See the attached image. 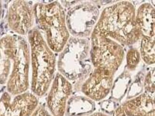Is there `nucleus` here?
I'll return each instance as SVG.
<instances>
[{"instance_id":"1","label":"nucleus","mask_w":155,"mask_h":116,"mask_svg":"<svg viewBox=\"0 0 155 116\" xmlns=\"http://www.w3.org/2000/svg\"><path fill=\"white\" fill-rule=\"evenodd\" d=\"M135 9L127 2L107 7L103 11L93 34L130 44L142 36L136 22Z\"/></svg>"},{"instance_id":"2","label":"nucleus","mask_w":155,"mask_h":116,"mask_svg":"<svg viewBox=\"0 0 155 116\" xmlns=\"http://www.w3.org/2000/svg\"><path fill=\"white\" fill-rule=\"evenodd\" d=\"M32 68L31 90L33 94L42 97L52 83L55 72V56L40 31L33 28L28 34Z\"/></svg>"},{"instance_id":"3","label":"nucleus","mask_w":155,"mask_h":116,"mask_svg":"<svg viewBox=\"0 0 155 116\" xmlns=\"http://www.w3.org/2000/svg\"><path fill=\"white\" fill-rule=\"evenodd\" d=\"M33 7L35 21L45 33L47 44L52 51L61 52L69 38L62 5L55 1L49 4L37 2Z\"/></svg>"},{"instance_id":"4","label":"nucleus","mask_w":155,"mask_h":116,"mask_svg":"<svg viewBox=\"0 0 155 116\" xmlns=\"http://www.w3.org/2000/svg\"><path fill=\"white\" fill-rule=\"evenodd\" d=\"M92 60L96 69L114 75L121 64L122 47L109 38L93 34Z\"/></svg>"},{"instance_id":"5","label":"nucleus","mask_w":155,"mask_h":116,"mask_svg":"<svg viewBox=\"0 0 155 116\" xmlns=\"http://www.w3.org/2000/svg\"><path fill=\"white\" fill-rule=\"evenodd\" d=\"M30 60L29 45L24 38L19 36L13 68L7 84V90L13 95L23 93L29 88Z\"/></svg>"},{"instance_id":"6","label":"nucleus","mask_w":155,"mask_h":116,"mask_svg":"<svg viewBox=\"0 0 155 116\" xmlns=\"http://www.w3.org/2000/svg\"><path fill=\"white\" fill-rule=\"evenodd\" d=\"M36 95L29 92L18 94L12 101L7 92L0 98V116H31L38 106Z\"/></svg>"},{"instance_id":"7","label":"nucleus","mask_w":155,"mask_h":116,"mask_svg":"<svg viewBox=\"0 0 155 116\" xmlns=\"http://www.w3.org/2000/svg\"><path fill=\"white\" fill-rule=\"evenodd\" d=\"M72 91L71 83L61 74H57L47 98V107L52 116H64Z\"/></svg>"},{"instance_id":"8","label":"nucleus","mask_w":155,"mask_h":116,"mask_svg":"<svg viewBox=\"0 0 155 116\" xmlns=\"http://www.w3.org/2000/svg\"><path fill=\"white\" fill-rule=\"evenodd\" d=\"M11 11L8 21L12 28L20 34H28L33 29L35 20L33 6L24 1L15 2Z\"/></svg>"},{"instance_id":"9","label":"nucleus","mask_w":155,"mask_h":116,"mask_svg":"<svg viewBox=\"0 0 155 116\" xmlns=\"http://www.w3.org/2000/svg\"><path fill=\"white\" fill-rule=\"evenodd\" d=\"M113 75L94 69L82 86L81 91L87 97L94 101H100L108 95L112 86Z\"/></svg>"},{"instance_id":"10","label":"nucleus","mask_w":155,"mask_h":116,"mask_svg":"<svg viewBox=\"0 0 155 116\" xmlns=\"http://www.w3.org/2000/svg\"><path fill=\"white\" fill-rule=\"evenodd\" d=\"M154 93H144L122 105L127 116H155Z\"/></svg>"},{"instance_id":"11","label":"nucleus","mask_w":155,"mask_h":116,"mask_svg":"<svg viewBox=\"0 0 155 116\" xmlns=\"http://www.w3.org/2000/svg\"><path fill=\"white\" fill-rule=\"evenodd\" d=\"M135 19L143 37H155V10L150 4H143L138 8Z\"/></svg>"},{"instance_id":"12","label":"nucleus","mask_w":155,"mask_h":116,"mask_svg":"<svg viewBox=\"0 0 155 116\" xmlns=\"http://www.w3.org/2000/svg\"><path fill=\"white\" fill-rule=\"evenodd\" d=\"M141 54L142 58L147 64H152L155 63V37H143Z\"/></svg>"},{"instance_id":"13","label":"nucleus","mask_w":155,"mask_h":116,"mask_svg":"<svg viewBox=\"0 0 155 116\" xmlns=\"http://www.w3.org/2000/svg\"><path fill=\"white\" fill-rule=\"evenodd\" d=\"M140 54L135 50H129L127 55V65L128 69H134L140 61Z\"/></svg>"},{"instance_id":"14","label":"nucleus","mask_w":155,"mask_h":116,"mask_svg":"<svg viewBox=\"0 0 155 116\" xmlns=\"http://www.w3.org/2000/svg\"><path fill=\"white\" fill-rule=\"evenodd\" d=\"M145 89L147 92L154 93L155 92V70H151L145 79Z\"/></svg>"},{"instance_id":"15","label":"nucleus","mask_w":155,"mask_h":116,"mask_svg":"<svg viewBox=\"0 0 155 116\" xmlns=\"http://www.w3.org/2000/svg\"><path fill=\"white\" fill-rule=\"evenodd\" d=\"M31 116H53L42 106H37Z\"/></svg>"},{"instance_id":"16","label":"nucleus","mask_w":155,"mask_h":116,"mask_svg":"<svg viewBox=\"0 0 155 116\" xmlns=\"http://www.w3.org/2000/svg\"><path fill=\"white\" fill-rule=\"evenodd\" d=\"M113 116H127L126 115L124 109H123L122 106L117 108L114 113Z\"/></svg>"}]
</instances>
